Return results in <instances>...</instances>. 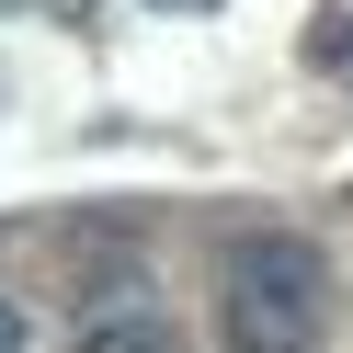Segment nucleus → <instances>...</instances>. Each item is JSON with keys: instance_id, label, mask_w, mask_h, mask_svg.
Returning <instances> with one entry per match:
<instances>
[{"instance_id": "obj_1", "label": "nucleus", "mask_w": 353, "mask_h": 353, "mask_svg": "<svg viewBox=\"0 0 353 353\" xmlns=\"http://www.w3.org/2000/svg\"><path fill=\"white\" fill-rule=\"evenodd\" d=\"M216 330L228 353H319L330 342V262L296 228H239L216 251Z\"/></svg>"}, {"instance_id": "obj_2", "label": "nucleus", "mask_w": 353, "mask_h": 353, "mask_svg": "<svg viewBox=\"0 0 353 353\" xmlns=\"http://www.w3.org/2000/svg\"><path fill=\"white\" fill-rule=\"evenodd\" d=\"M80 353H183V342H171L160 319H137V307H114V319H92V342H80Z\"/></svg>"}, {"instance_id": "obj_3", "label": "nucleus", "mask_w": 353, "mask_h": 353, "mask_svg": "<svg viewBox=\"0 0 353 353\" xmlns=\"http://www.w3.org/2000/svg\"><path fill=\"white\" fill-rule=\"evenodd\" d=\"M307 57H319L330 80H353V12H319V34H307Z\"/></svg>"}, {"instance_id": "obj_4", "label": "nucleus", "mask_w": 353, "mask_h": 353, "mask_svg": "<svg viewBox=\"0 0 353 353\" xmlns=\"http://www.w3.org/2000/svg\"><path fill=\"white\" fill-rule=\"evenodd\" d=\"M0 353H23V307H12V296H0Z\"/></svg>"}]
</instances>
